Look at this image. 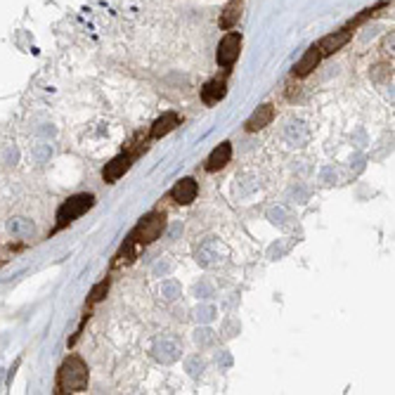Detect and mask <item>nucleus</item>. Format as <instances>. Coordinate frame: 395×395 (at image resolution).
I'll use <instances>...</instances> for the list:
<instances>
[{
  "mask_svg": "<svg viewBox=\"0 0 395 395\" xmlns=\"http://www.w3.org/2000/svg\"><path fill=\"white\" fill-rule=\"evenodd\" d=\"M88 386V367L78 355H71L59 367L57 393H81Z\"/></svg>",
  "mask_w": 395,
  "mask_h": 395,
  "instance_id": "obj_1",
  "label": "nucleus"
},
{
  "mask_svg": "<svg viewBox=\"0 0 395 395\" xmlns=\"http://www.w3.org/2000/svg\"><path fill=\"white\" fill-rule=\"evenodd\" d=\"M95 204V196L93 194H76L71 196L69 201L62 204V208L57 211V228H64V225H69L71 220H76L86 213L88 208H90Z\"/></svg>",
  "mask_w": 395,
  "mask_h": 395,
  "instance_id": "obj_2",
  "label": "nucleus"
},
{
  "mask_svg": "<svg viewBox=\"0 0 395 395\" xmlns=\"http://www.w3.org/2000/svg\"><path fill=\"white\" fill-rule=\"evenodd\" d=\"M163 225H166V218H163L161 213H152V216L142 218V223L135 228L131 240L140 242V244H152L154 240H159L161 237Z\"/></svg>",
  "mask_w": 395,
  "mask_h": 395,
  "instance_id": "obj_3",
  "label": "nucleus"
},
{
  "mask_svg": "<svg viewBox=\"0 0 395 395\" xmlns=\"http://www.w3.org/2000/svg\"><path fill=\"white\" fill-rule=\"evenodd\" d=\"M240 50H242V36L240 33H228L220 40V45H218V64L232 66L237 62V57H240Z\"/></svg>",
  "mask_w": 395,
  "mask_h": 395,
  "instance_id": "obj_4",
  "label": "nucleus"
},
{
  "mask_svg": "<svg viewBox=\"0 0 395 395\" xmlns=\"http://www.w3.org/2000/svg\"><path fill=\"white\" fill-rule=\"evenodd\" d=\"M159 346H154V355L161 362H173L175 358L180 355V341L175 336H163L156 341Z\"/></svg>",
  "mask_w": 395,
  "mask_h": 395,
  "instance_id": "obj_5",
  "label": "nucleus"
},
{
  "mask_svg": "<svg viewBox=\"0 0 395 395\" xmlns=\"http://www.w3.org/2000/svg\"><path fill=\"white\" fill-rule=\"evenodd\" d=\"M131 161H133V154H121L117 156L112 163H107L105 173H102V178H105L107 182H117L121 175H124L128 168H131Z\"/></svg>",
  "mask_w": 395,
  "mask_h": 395,
  "instance_id": "obj_6",
  "label": "nucleus"
},
{
  "mask_svg": "<svg viewBox=\"0 0 395 395\" xmlns=\"http://www.w3.org/2000/svg\"><path fill=\"white\" fill-rule=\"evenodd\" d=\"M230 156H232V147H230V142H223V145H218L213 152H211L208 161H206V171H220L230 163Z\"/></svg>",
  "mask_w": 395,
  "mask_h": 395,
  "instance_id": "obj_7",
  "label": "nucleus"
},
{
  "mask_svg": "<svg viewBox=\"0 0 395 395\" xmlns=\"http://www.w3.org/2000/svg\"><path fill=\"white\" fill-rule=\"evenodd\" d=\"M348 40H350V31H336V33H331V36H324L322 40H319L317 50H319V54H331V52L341 50Z\"/></svg>",
  "mask_w": 395,
  "mask_h": 395,
  "instance_id": "obj_8",
  "label": "nucleus"
},
{
  "mask_svg": "<svg viewBox=\"0 0 395 395\" xmlns=\"http://www.w3.org/2000/svg\"><path fill=\"white\" fill-rule=\"evenodd\" d=\"M171 196L178 204H192L196 196V182L192 178H182L178 185L171 189Z\"/></svg>",
  "mask_w": 395,
  "mask_h": 395,
  "instance_id": "obj_9",
  "label": "nucleus"
},
{
  "mask_svg": "<svg viewBox=\"0 0 395 395\" xmlns=\"http://www.w3.org/2000/svg\"><path fill=\"white\" fill-rule=\"evenodd\" d=\"M272 117H275V109H272L270 105L258 107L256 112H254V117H251V119L247 121V131H251V133L261 131V128H265V126L270 124Z\"/></svg>",
  "mask_w": 395,
  "mask_h": 395,
  "instance_id": "obj_10",
  "label": "nucleus"
},
{
  "mask_svg": "<svg viewBox=\"0 0 395 395\" xmlns=\"http://www.w3.org/2000/svg\"><path fill=\"white\" fill-rule=\"evenodd\" d=\"M8 230L12 232V237H17V240H31L33 232H36V228H33V223L29 218H12L8 223Z\"/></svg>",
  "mask_w": 395,
  "mask_h": 395,
  "instance_id": "obj_11",
  "label": "nucleus"
},
{
  "mask_svg": "<svg viewBox=\"0 0 395 395\" xmlns=\"http://www.w3.org/2000/svg\"><path fill=\"white\" fill-rule=\"evenodd\" d=\"M319 57H322V54H319V50H317V47H310V50L305 52V57L301 59V62L296 64L294 73H296V76H301V78H303V76H308V73H310V71H312V69H315V66H317Z\"/></svg>",
  "mask_w": 395,
  "mask_h": 395,
  "instance_id": "obj_12",
  "label": "nucleus"
},
{
  "mask_svg": "<svg viewBox=\"0 0 395 395\" xmlns=\"http://www.w3.org/2000/svg\"><path fill=\"white\" fill-rule=\"evenodd\" d=\"M225 81H211V83L201 90V98L206 105H216V102H220L225 98Z\"/></svg>",
  "mask_w": 395,
  "mask_h": 395,
  "instance_id": "obj_13",
  "label": "nucleus"
},
{
  "mask_svg": "<svg viewBox=\"0 0 395 395\" xmlns=\"http://www.w3.org/2000/svg\"><path fill=\"white\" fill-rule=\"evenodd\" d=\"M175 126H178V117H175V114H166V117H161V119L154 124V128H152V138H154V140L163 138V135L171 133Z\"/></svg>",
  "mask_w": 395,
  "mask_h": 395,
  "instance_id": "obj_14",
  "label": "nucleus"
},
{
  "mask_svg": "<svg viewBox=\"0 0 395 395\" xmlns=\"http://www.w3.org/2000/svg\"><path fill=\"white\" fill-rule=\"evenodd\" d=\"M240 8H242V0H232V3H228V8L220 12V26L223 29H232L235 22L240 19Z\"/></svg>",
  "mask_w": 395,
  "mask_h": 395,
  "instance_id": "obj_15",
  "label": "nucleus"
},
{
  "mask_svg": "<svg viewBox=\"0 0 395 395\" xmlns=\"http://www.w3.org/2000/svg\"><path fill=\"white\" fill-rule=\"evenodd\" d=\"M107 291H109V279H102V282L90 291V303H98L102 301V298L107 296Z\"/></svg>",
  "mask_w": 395,
  "mask_h": 395,
  "instance_id": "obj_16",
  "label": "nucleus"
}]
</instances>
